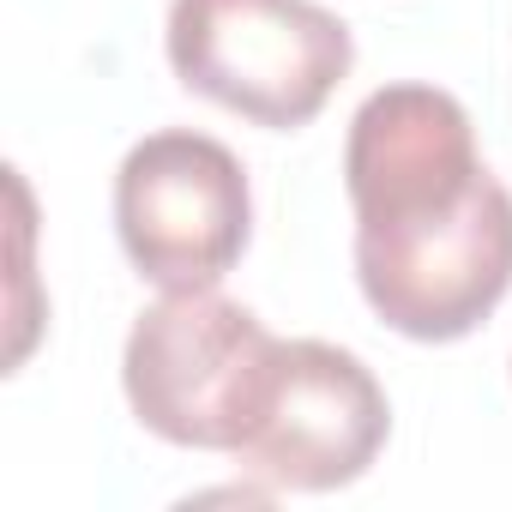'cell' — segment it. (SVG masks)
Segmentation results:
<instances>
[{"label": "cell", "instance_id": "1", "mask_svg": "<svg viewBox=\"0 0 512 512\" xmlns=\"http://www.w3.org/2000/svg\"><path fill=\"white\" fill-rule=\"evenodd\" d=\"M175 79L272 133L308 127L344 85L356 43L320 0H169Z\"/></svg>", "mask_w": 512, "mask_h": 512}, {"label": "cell", "instance_id": "5", "mask_svg": "<svg viewBox=\"0 0 512 512\" xmlns=\"http://www.w3.org/2000/svg\"><path fill=\"white\" fill-rule=\"evenodd\" d=\"M386 434L392 404L362 356L320 338H278L229 458L266 488L332 494L368 476Z\"/></svg>", "mask_w": 512, "mask_h": 512}, {"label": "cell", "instance_id": "4", "mask_svg": "<svg viewBox=\"0 0 512 512\" xmlns=\"http://www.w3.org/2000/svg\"><path fill=\"white\" fill-rule=\"evenodd\" d=\"M356 284L416 344L470 338L512 290V193L482 175L440 217L356 229Z\"/></svg>", "mask_w": 512, "mask_h": 512}, {"label": "cell", "instance_id": "2", "mask_svg": "<svg viewBox=\"0 0 512 512\" xmlns=\"http://www.w3.org/2000/svg\"><path fill=\"white\" fill-rule=\"evenodd\" d=\"M272 332L260 314L217 290H169L151 302L121 350V386L133 416L169 440L199 452H235L253 392L272 362Z\"/></svg>", "mask_w": 512, "mask_h": 512}, {"label": "cell", "instance_id": "6", "mask_svg": "<svg viewBox=\"0 0 512 512\" xmlns=\"http://www.w3.org/2000/svg\"><path fill=\"white\" fill-rule=\"evenodd\" d=\"M470 115L452 91L434 85H386L374 91L344 145V187L356 205V229L410 223L452 211L482 181Z\"/></svg>", "mask_w": 512, "mask_h": 512}, {"label": "cell", "instance_id": "3", "mask_svg": "<svg viewBox=\"0 0 512 512\" xmlns=\"http://www.w3.org/2000/svg\"><path fill=\"white\" fill-rule=\"evenodd\" d=\"M115 235L145 284L217 290L253 235L241 157L193 127L145 133L115 169Z\"/></svg>", "mask_w": 512, "mask_h": 512}]
</instances>
